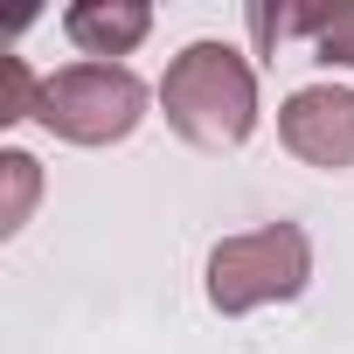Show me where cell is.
<instances>
[{
  "instance_id": "9c48e42d",
  "label": "cell",
  "mask_w": 354,
  "mask_h": 354,
  "mask_svg": "<svg viewBox=\"0 0 354 354\" xmlns=\"http://www.w3.org/2000/svg\"><path fill=\"white\" fill-rule=\"evenodd\" d=\"M319 15H326V8H250V35L271 49V42H285V35H313Z\"/></svg>"
},
{
  "instance_id": "3957f363",
  "label": "cell",
  "mask_w": 354,
  "mask_h": 354,
  "mask_svg": "<svg viewBox=\"0 0 354 354\" xmlns=\"http://www.w3.org/2000/svg\"><path fill=\"white\" fill-rule=\"evenodd\" d=\"M35 118L70 146H111L146 118V84L125 63H70V70L42 77Z\"/></svg>"
},
{
  "instance_id": "6da1fadb",
  "label": "cell",
  "mask_w": 354,
  "mask_h": 354,
  "mask_svg": "<svg viewBox=\"0 0 354 354\" xmlns=\"http://www.w3.org/2000/svg\"><path fill=\"white\" fill-rule=\"evenodd\" d=\"M160 104H167V125L181 132L188 146L230 153L257 125V77H250V63L230 42H188L181 56L167 63Z\"/></svg>"
},
{
  "instance_id": "8992f818",
  "label": "cell",
  "mask_w": 354,
  "mask_h": 354,
  "mask_svg": "<svg viewBox=\"0 0 354 354\" xmlns=\"http://www.w3.org/2000/svg\"><path fill=\"white\" fill-rule=\"evenodd\" d=\"M0 181H8V209H0V236H15L35 209V188H42V174L28 153H0Z\"/></svg>"
},
{
  "instance_id": "ba28073f",
  "label": "cell",
  "mask_w": 354,
  "mask_h": 354,
  "mask_svg": "<svg viewBox=\"0 0 354 354\" xmlns=\"http://www.w3.org/2000/svg\"><path fill=\"white\" fill-rule=\"evenodd\" d=\"M35 97H42V84L28 77V63L21 56H0V125L35 118Z\"/></svg>"
},
{
  "instance_id": "5b68a950",
  "label": "cell",
  "mask_w": 354,
  "mask_h": 354,
  "mask_svg": "<svg viewBox=\"0 0 354 354\" xmlns=\"http://www.w3.org/2000/svg\"><path fill=\"white\" fill-rule=\"evenodd\" d=\"M146 28H153L146 0H77V8L63 15V35L84 56H125V49L146 42Z\"/></svg>"
},
{
  "instance_id": "277c9868",
  "label": "cell",
  "mask_w": 354,
  "mask_h": 354,
  "mask_svg": "<svg viewBox=\"0 0 354 354\" xmlns=\"http://www.w3.org/2000/svg\"><path fill=\"white\" fill-rule=\"evenodd\" d=\"M278 139H285L306 167H326V174L354 167V91H340V84H306V91H292L285 111H278Z\"/></svg>"
},
{
  "instance_id": "52a82bcc",
  "label": "cell",
  "mask_w": 354,
  "mask_h": 354,
  "mask_svg": "<svg viewBox=\"0 0 354 354\" xmlns=\"http://www.w3.org/2000/svg\"><path fill=\"white\" fill-rule=\"evenodd\" d=\"M313 56H319L326 70H354V0L319 15V28H313Z\"/></svg>"
},
{
  "instance_id": "7a4b0ae2",
  "label": "cell",
  "mask_w": 354,
  "mask_h": 354,
  "mask_svg": "<svg viewBox=\"0 0 354 354\" xmlns=\"http://www.w3.org/2000/svg\"><path fill=\"white\" fill-rule=\"evenodd\" d=\"M313 278V243L299 223H264L250 236H223L209 250V306L216 313H257L278 299H299Z\"/></svg>"
}]
</instances>
